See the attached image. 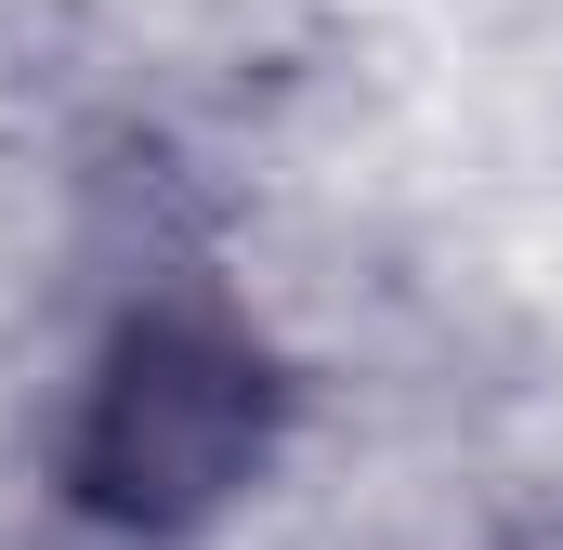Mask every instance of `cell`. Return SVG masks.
Wrapping results in <instances>:
<instances>
[{"mask_svg": "<svg viewBox=\"0 0 563 550\" xmlns=\"http://www.w3.org/2000/svg\"><path fill=\"white\" fill-rule=\"evenodd\" d=\"M314 354L210 250L119 263L40 381V512L132 550H236L314 446Z\"/></svg>", "mask_w": 563, "mask_h": 550, "instance_id": "cell-1", "label": "cell"}]
</instances>
